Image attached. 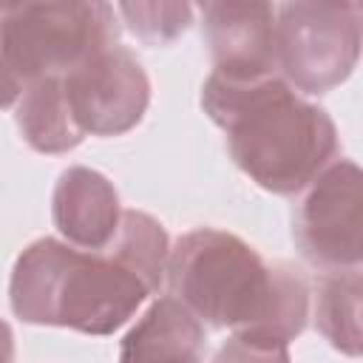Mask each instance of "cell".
<instances>
[{
    "label": "cell",
    "instance_id": "6da1fadb",
    "mask_svg": "<svg viewBox=\"0 0 363 363\" xmlns=\"http://www.w3.org/2000/svg\"><path fill=\"white\" fill-rule=\"evenodd\" d=\"M164 281L201 323L230 329L218 360H289V343L306 329L312 289L286 261H264L227 230L196 227L167 252Z\"/></svg>",
    "mask_w": 363,
    "mask_h": 363
},
{
    "label": "cell",
    "instance_id": "7a4b0ae2",
    "mask_svg": "<svg viewBox=\"0 0 363 363\" xmlns=\"http://www.w3.org/2000/svg\"><path fill=\"white\" fill-rule=\"evenodd\" d=\"M201 108L224 130L233 162L275 196L301 193L337 156L332 116L295 91L281 71L258 77L210 71Z\"/></svg>",
    "mask_w": 363,
    "mask_h": 363
},
{
    "label": "cell",
    "instance_id": "3957f363",
    "mask_svg": "<svg viewBox=\"0 0 363 363\" xmlns=\"http://www.w3.org/2000/svg\"><path fill=\"white\" fill-rule=\"evenodd\" d=\"M150 284L111 247L82 250L43 235L14 261L9 303L23 323L113 335L150 295Z\"/></svg>",
    "mask_w": 363,
    "mask_h": 363
},
{
    "label": "cell",
    "instance_id": "277c9868",
    "mask_svg": "<svg viewBox=\"0 0 363 363\" xmlns=\"http://www.w3.org/2000/svg\"><path fill=\"white\" fill-rule=\"evenodd\" d=\"M116 40L111 0H28L0 17V48L23 85L62 77Z\"/></svg>",
    "mask_w": 363,
    "mask_h": 363
},
{
    "label": "cell",
    "instance_id": "5b68a950",
    "mask_svg": "<svg viewBox=\"0 0 363 363\" xmlns=\"http://www.w3.org/2000/svg\"><path fill=\"white\" fill-rule=\"evenodd\" d=\"M275 62L301 94L346 82L360 57V0H281L275 9Z\"/></svg>",
    "mask_w": 363,
    "mask_h": 363
},
{
    "label": "cell",
    "instance_id": "8992f818",
    "mask_svg": "<svg viewBox=\"0 0 363 363\" xmlns=\"http://www.w3.org/2000/svg\"><path fill=\"white\" fill-rule=\"evenodd\" d=\"M360 167L335 156L301 193L292 213V238L306 264L320 272L360 267L363 190Z\"/></svg>",
    "mask_w": 363,
    "mask_h": 363
},
{
    "label": "cell",
    "instance_id": "52a82bcc",
    "mask_svg": "<svg viewBox=\"0 0 363 363\" xmlns=\"http://www.w3.org/2000/svg\"><path fill=\"white\" fill-rule=\"evenodd\" d=\"M71 113L88 136L133 130L150 105V79L133 51L113 43L62 74Z\"/></svg>",
    "mask_w": 363,
    "mask_h": 363
},
{
    "label": "cell",
    "instance_id": "ba28073f",
    "mask_svg": "<svg viewBox=\"0 0 363 363\" xmlns=\"http://www.w3.org/2000/svg\"><path fill=\"white\" fill-rule=\"evenodd\" d=\"M213 57V71L230 77H258L278 71L275 62V6L272 0H193Z\"/></svg>",
    "mask_w": 363,
    "mask_h": 363
},
{
    "label": "cell",
    "instance_id": "9c48e42d",
    "mask_svg": "<svg viewBox=\"0 0 363 363\" xmlns=\"http://www.w3.org/2000/svg\"><path fill=\"white\" fill-rule=\"evenodd\" d=\"M51 218L57 233L82 250H105L119 227V193L99 170L74 164L60 173L51 196Z\"/></svg>",
    "mask_w": 363,
    "mask_h": 363
},
{
    "label": "cell",
    "instance_id": "30bf717a",
    "mask_svg": "<svg viewBox=\"0 0 363 363\" xmlns=\"http://www.w3.org/2000/svg\"><path fill=\"white\" fill-rule=\"evenodd\" d=\"M204 323L176 298L162 295L122 337V360H199Z\"/></svg>",
    "mask_w": 363,
    "mask_h": 363
},
{
    "label": "cell",
    "instance_id": "8fae6325",
    "mask_svg": "<svg viewBox=\"0 0 363 363\" xmlns=\"http://www.w3.org/2000/svg\"><path fill=\"white\" fill-rule=\"evenodd\" d=\"M17 128L28 147L51 156L68 153L85 139L71 113L62 77H40L23 85L17 99Z\"/></svg>",
    "mask_w": 363,
    "mask_h": 363
},
{
    "label": "cell",
    "instance_id": "7c38bea8",
    "mask_svg": "<svg viewBox=\"0 0 363 363\" xmlns=\"http://www.w3.org/2000/svg\"><path fill=\"white\" fill-rule=\"evenodd\" d=\"M360 295L363 278L360 267L320 272L315 281V306H309L315 318V329L329 340L332 349L357 357L363 349L360 332Z\"/></svg>",
    "mask_w": 363,
    "mask_h": 363
},
{
    "label": "cell",
    "instance_id": "4fadbf2b",
    "mask_svg": "<svg viewBox=\"0 0 363 363\" xmlns=\"http://www.w3.org/2000/svg\"><path fill=\"white\" fill-rule=\"evenodd\" d=\"M125 264H130L156 292L164 284V267L170 252V238L153 216L142 210H122L113 241L108 244Z\"/></svg>",
    "mask_w": 363,
    "mask_h": 363
},
{
    "label": "cell",
    "instance_id": "5bb4252c",
    "mask_svg": "<svg viewBox=\"0 0 363 363\" xmlns=\"http://www.w3.org/2000/svg\"><path fill=\"white\" fill-rule=\"evenodd\" d=\"M128 28L147 45H170L193 23V0H116Z\"/></svg>",
    "mask_w": 363,
    "mask_h": 363
},
{
    "label": "cell",
    "instance_id": "9a60e30c",
    "mask_svg": "<svg viewBox=\"0 0 363 363\" xmlns=\"http://www.w3.org/2000/svg\"><path fill=\"white\" fill-rule=\"evenodd\" d=\"M20 94H23V82H20V77L11 71V65L6 62L3 48H0V111L9 108V105H14V102L20 99Z\"/></svg>",
    "mask_w": 363,
    "mask_h": 363
},
{
    "label": "cell",
    "instance_id": "2e32d148",
    "mask_svg": "<svg viewBox=\"0 0 363 363\" xmlns=\"http://www.w3.org/2000/svg\"><path fill=\"white\" fill-rule=\"evenodd\" d=\"M14 360V335L6 320H0V363Z\"/></svg>",
    "mask_w": 363,
    "mask_h": 363
},
{
    "label": "cell",
    "instance_id": "e0dca14e",
    "mask_svg": "<svg viewBox=\"0 0 363 363\" xmlns=\"http://www.w3.org/2000/svg\"><path fill=\"white\" fill-rule=\"evenodd\" d=\"M23 3H28V0H0V17L9 14V11H14V9H20Z\"/></svg>",
    "mask_w": 363,
    "mask_h": 363
}]
</instances>
